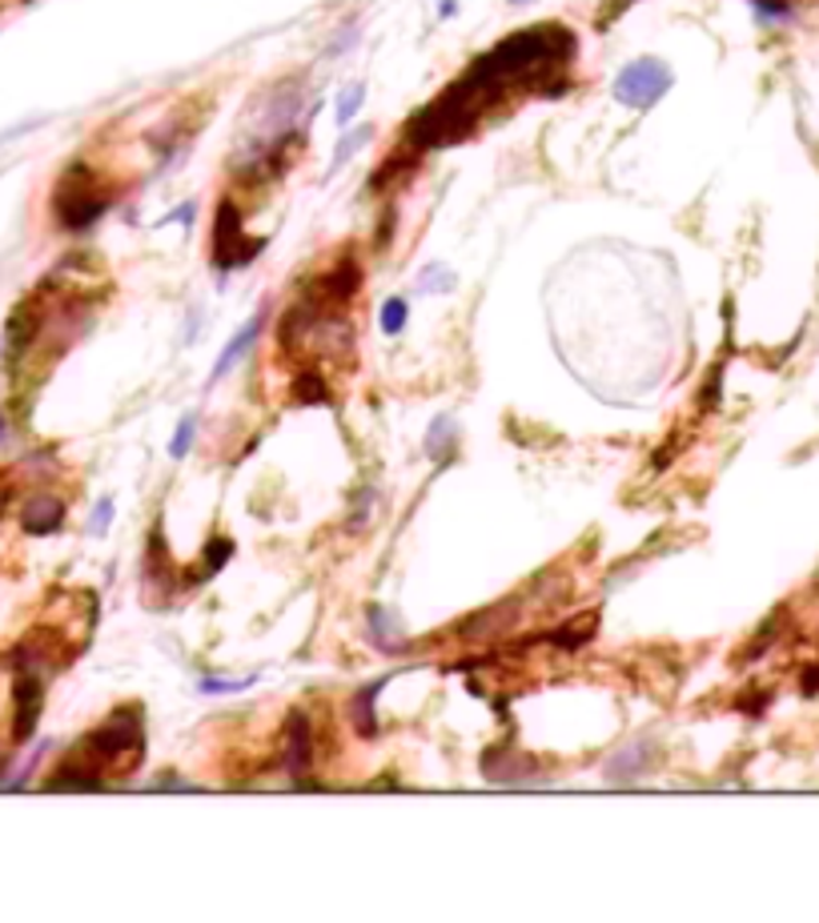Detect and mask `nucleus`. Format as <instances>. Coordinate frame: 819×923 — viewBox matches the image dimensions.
<instances>
[{
  "label": "nucleus",
  "mask_w": 819,
  "mask_h": 923,
  "mask_svg": "<svg viewBox=\"0 0 819 923\" xmlns=\"http://www.w3.org/2000/svg\"><path fill=\"white\" fill-rule=\"evenodd\" d=\"M109 205H112V193L109 189H100L93 169L81 165V161L69 165L61 185L52 189V217H57V225L69 229V234H81L88 225H97Z\"/></svg>",
  "instance_id": "nucleus-1"
},
{
  "label": "nucleus",
  "mask_w": 819,
  "mask_h": 923,
  "mask_svg": "<svg viewBox=\"0 0 819 923\" xmlns=\"http://www.w3.org/2000/svg\"><path fill=\"white\" fill-rule=\"evenodd\" d=\"M141 747H145V738H141V723H136V711H117L105 726H97L93 735L85 738V752L93 755V764H85V776H93L100 783V767L109 764H121V759H129V764L136 767V759H141Z\"/></svg>",
  "instance_id": "nucleus-2"
},
{
  "label": "nucleus",
  "mask_w": 819,
  "mask_h": 923,
  "mask_svg": "<svg viewBox=\"0 0 819 923\" xmlns=\"http://www.w3.org/2000/svg\"><path fill=\"white\" fill-rule=\"evenodd\" d=\"M261 246H265V237L249 241L246 217L237 210V201L225 198L222 205H217V217H213V265H217V270H237V265H246V261L258 258Z\"/></svg>",
  "instance_id": "nucleus-3"
},
{
  "label": "nucleus",
  "mask_w": 819,
  "mask_h": 923,
  "mask_svg": "<svg viewBox=\"0 0 819 923\" xmlns=\"http://www.w3.org/2000/svg\"><path fill=\"white\" fill-rule=\"evenodd\" d=\"M670 69L658 57H639V61L622 64L615 76V100L627 109H651L663 93L670 88Z\"/></svg>",
  "instance_id": "nucleus-4"
},
{
  "label": "nucleus",
  "mask_w": 819,
  "mask_h": 923,
  "mask_svg": "<svg viewBox=\"0 0 819 923\" xmlns=\"http://www.w3.org/2000/svg\"><path fill=\"white\" fill-rule=\"evenodd\" d=\"M37 714H40V683H37V678H28V675H25L21 683H16V731H13L16 743L33 738Z\"/></svg>",
  "instance_id": "nucleus-5"
},
{
  "label": "nucleus",
  "mask_w": 819,
  "mask_h": 923,
  "mask_svg": "<svg viewBox=\"0 0 819 923\" xmlns=\"http://www.w3.org/2000/svg\"><path fill=\"white\" fill-rule=\"evenodd\" d=\"M414 165H418V149H397V153H390V157L382 161V169H373L370 177V189L373 193H385V189H394L397 181H406L410 173H414Z\"/></svg>",
  "instance_id": "nucleus-6"
},
{
  "label": "nucleus",
  "mask_w": 819,
  "mask_h": 923,
  "mask_svg": "<svg viewBox=\"0 0 819 923\" xmlns=\"http://www.w3.org/2000/svg\"><path fill=\"white\" fill-rule=\"evenodd\" d=\"M261 326H265V309H261L258 318H249L246 326H241V330H237L234 338H229V345H225L222 357H217V366H213V378H225V374H229V369L237 366V357H241V354L249 350V345L258 342Z\"/></svg>",
  "instance_id": "nucleus-7"
},
{
  "label": "nucleus",
  "mask_w": 819,
  "mask_h": 923,
  "mask_svg": "<svg viewBox=\"0 0 819 923\" xmlns=\"http://www.w3.org/2000/svg\"><path fill=\"white\" fill-rule=\"evenodd\" d=\"M64 506L57 498H33V502L21 510V522H25L28 534H49V530L61 526Z\"/></svg>",
  "instance_id": "nucleus-8"
},
{
  "label": "nucleus",
  "mask_w": 819,
  "mask_h": 923,
  "mask_svg": "<svg viewBox=\"0 0 819 923\" xmlns=\"http://www.w3.org/2000/svg\"><path fill=\"white\" fill-rule=\"evenodd\" d=\"M370 137H373V129L370 125H361V129H354V133H346L342 141H337V149H334V161H330V173H337L342 165H346L354 153H358L361 145H370Z\"/></svg>",
  "instance_id": "nucleus-9"
},
{
  "label": "nucleus",
  "mask_w": 819,
  "mask_h": 923,
  "mask_svg": "<svg viewBox=\"0 0 819 923\" xmlns=\"http://www.w3.org/2000/svg\"><path fill=\"white\" fill-rule=\"evenodd\" d=\"M361 100H366V85H349V88H342V93H337V125H342V129H346V125L358 117Z\"/></svg>",
  "instance_id": "nucleus-10"
},
{
  "label": "nucleus",
  "mask_w": 819,
  "mask_h": 923,
  "mask_svg": "<svg viewBox=\"0 0 819 923\" xmlns=\"http://www.w3.org/2000/svg\"><path fill=\"white\" fill-rule=\"evenodd\" d=\"M450 446H454V418H438L430 426V438H426V454L442 458V450H450Z\"/></svg>",
  "instance_id": "nucleus-11"
},
{
  "label": "nucleus",
  "mask_w": 819,
  "mask_h": 923,
  "mask_svg": "<svg viewBox=\"0 0 819 923\" xmlns=\"http://www.w3.org/2000/svg\"><path fill=\"white\" fill-rule=\"evenodd\" d=\"M435 289H454V273L442 265H426L418 277V294H435Z\"/></svg>",
  "instance_id": "nucleus-12"
},
{
  "label": "nucleus",
  "mask_w": 819,
  "mask_h": 923,
  "mask_svg": "<svg viewBox=\"0 0 819 923\" xmlns=\"http://www.w3.org/2000/svg\"><path fill=\"white\" fill-rule=\"evenodd\" d=\"M294 398L298 402H325V382L318 378V374H301L298 382H294Z\"/></svg>",
  "instance_id": "nucleus-13"
},
{
  "label": "nucleus",
  "mask_w": 819,
  "mask_h": 923,
  "mask_svg": "<svg viewBox=\"0 0 819 923\" xmlns=\"http://www.w3.org/2000/svg\"><path fill=\"white\" fill-rule=\"evenodd\" d=\"M402 326H406V297H390L382 306V330L394 338V333H402Z\"/></svg>",
  "instance_id": "nucleus-14"
},
{
  "label": "nucleus",
  "mask_w": 819,
  "mask_h": 923,
  "mask_svg": "<svg viewBox=\"0 0 819 923\" xmlns=\"http://www.w3.org/2000/svg\"><path fill=\"white\" fill-rule=\"evenodd\" d=\"M193 434H198V414H186V418L177 422V434H174V446H169V454H174V458H186V450L193 446Z\"/></svg>",
  "instance_id": "nucleus-15"
},
{
  "label": "nucleus",
  "mask_w": 819,
  "mask_h": 923,
  "mask_svg": "<svg viewBox=\"0 0 819 923\" xmlns=\"http://www.w3.org/2000/svg\"><path fill=\"white\" fill-rule=\"evenodd\" d=\"M109 518H112V498H100L97 514H93V534H100V530L109 526Z\"/></svg>",
  "instance_id": "nucleus-16"
},
{
  "label": "nucleus",
  "mask_w": 819,
  "mask_h": 923,
  "mask_svg": "<svg viewBox=\"0 0 819 923\" xmlns=\"http://www.w3.org/2000/svg\"><path fill=\"white\" fill-rule=\"evenodd\" d=\"M249 683H222V678H205L201 683V690H222V695H229V690H246Z\"/></svg>",
  "instance_id": "nucleus-17"
},
{
  "label": "nucleus",
  "mask_w": 819,
  "mask_h": 923,
  "mask_svg": "<svg viewBox=\"0 0 819 923\" xmlns=\"http://www.w3.org/2000/svg\"><path fill=\"white\" fill-rule=\"evenodd\" d=\"M193 213H198V205H186V210H174L169 213V217H165V222H193Z\"/></svg>",
  "instance_id": "nucleus-18"
},
{
  "label": "nucleus",
  "mask_w": 819,
  "mask_h": 923,
  "mask_svg": "<svg viewBox=\"0 0 819 923\" xmlns=\"http://www.w3.org/2000/svg\"><path fill=\"white\" fill-rule=\"evenodd\" d=\"M627 4H634V0H619V4H615V9H610L607 16H598V28L607 25V21H615V16H622V9H627Z\"/></svg>",
  "instance_id": "nucleus-19"
},
{
  "label": "nucleus",
  "mask_w": 819,
  "mask_h": 923,
  "mask_svg": "<svg viewBox=\"0 0 819 923\" xmlns=\"http://www.w3.org/2000/svg\"><path fill=\"white\" fill-rule=\"evenodd\" d=\"M438 13H442V16H454V13H459V4H454V0H442V9H438Z\"/></svg>",
  "instance_id": "nucleus-20"
},
{
  "label": "nucleus",
  "mask_w": 819,
  "mask_h": 923,
  "mask_svg": "<svg viewBox=\"0 0 819 923\" xmlns=\"http://www.w3.org/2000/svg\"><path fill=\"white\" fill-rule=\"evenodd\" d=\"M510 4H526V0H510Z\"/></svg>",
  "instance_id": "nucleus-21"
}]
</instances>
